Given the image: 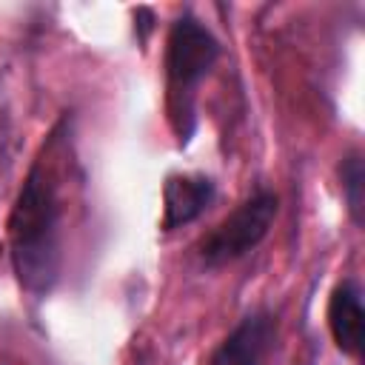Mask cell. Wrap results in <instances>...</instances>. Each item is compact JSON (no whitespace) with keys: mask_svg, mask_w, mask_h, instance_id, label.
Returning a JSON list of instances; mask_svg holds the SVG:
<instances>
[{"mask_svg":"<svg viewBox=\"0 0 365 365\" xmlns=\"http://www.w3.org/2000/svg\"><path fill=\"white\" fill-rule=\"evenodd\" d=\"M9 257L17 282L34 294L46 297L60 279L63 262V205L57 182L48 165L37 160L9 214Z\"/></svg>","mask_w":365,"mask_h":365,"instance_id":"6da1fadb","label":"cell"},{"mask_svg":"<svg viewBox=\"0 0 365 365\" xmlns=\"http://www.w3.org/2000/svg\"><path fill=\"white\" fill-rule=\"evenodd\" d=\"M220 40L191 11L180 14L165 40V91L168 123L180 145H188L197 131V91L220 60Z\"/></svg>","mask_w":365,"mask_h":365,"instance_id":"7a4b0ae2","label":"cell"},{"mask_svg":"<svg viewBox=\"0 0 365 365\" xmlns=\"http://www.w3.org/2000/svg\"><path fill=\"white\" fill-rule=\"evenodd\" d=\"M277 214H279V197L268 188L254 191L225 220H220L205 237H200L194 248L200 262L205 268H222L248 257L268 237Z\"/></svg>","mask_w":365,"mask_h":365,"instance_id":"3957f363","label":"cell"},{"mask_svg":"<svg viewBox=\"0 0 365 365\" xmlns=\"http://www.w3.org/2000/svg\"><path fill=\"white\" fill-rule=\"evenodd\" d=\"M277 342V314L268 308L248 311L225 339L211 351L205 365H265Z\"/></svg>","mask_w":365,"mask_h":365,"instance_id":"277c9868","label":"cell"},{"mask_svg":"<svg viewBox=\"0 0 365 365\" xmlns=\"http://www.w3.org/2000/svg\"><path fill=\"white\" fill-rule=\"evenodd\" d=\"M217 185L205 174H171L163 185V231L194 222L214 202Z\"/></svg>","mask_w":365,"mask_h":365,"instance_id":"5b68a950","label":"cell"},{"mask_svg":"<svg viewBox=\"0 0 365 365\" xmlns=\"http://www.w3.org/2000/svg\"><path fill=\"white\" fill-rule=\"evenodd\" d=\"M362 288L354 277L336 282L328 297V328L336 348L348 356H359L362 351Z\"/></svg>","mask_w":365,"mask_h":365,"instance_id":"8992f818","label":"cell"},{"mask_svg":"<svg viewBox=\"0 0 365 365\" xmlns=\"http://www.w3.org/2000/svg\"><path fill=\"white\" fill-rule=\"evenodd\" d=\"M365 180V168H362V154L351 151L342 157L339 163V185H342V197L348 205V214L354 220V225H362V182Z\"/></svg>","mask_w":365,"mask_h":365,"instance_id":"52a82bcc","label":"cell"},{"mask_svg":"<svg viewBox=\"0 0 365 365\" xmlns=\"http://www.w3.org/2000/svg\"><path fill=\"white\" fill-rule=\"evenodd\" d=\"M134 20H140V23L134 26V29H140V34H137V37H140V43H145V40H148V34H151V29H154V23H151V20H154V14H151V9H137V11H134Z\"/></svg>","mask_w":365,"mask_h":365,"instance_id":"ba28073f","label":"cell"}]
</instances>
